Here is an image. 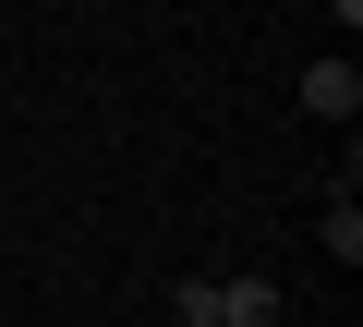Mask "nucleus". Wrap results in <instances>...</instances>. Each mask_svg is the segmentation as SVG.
I'll return each instance as SVG.
<instances>
[{"mask_svg": "<svg viewBox=\"0 0 363 327\" xmlns=\"http://www.w3.org/2000/svg\"><path fill=\"white\" fill-rule=\"evenodd\" d=\"M303 109H315V121H351V109H363V73H351V61H315V73H303Z\"/></svg>", "mask_w": 363, "mask_h": 327, "instance_id": "obj_1", "label": "nucleus"}, {"mask_svg": "<svg viewBox=\"0 0 363 327\" xmlns=\"http://www.w3.org/2000/svg\"><path fill=\"white\" fill-rule=\"evenodd\" d=\"M267 315H279V279H267V267L218 279V327H267Z\"/></svg>", "mask_w": 363, "mask_h": 327, "instance_id": "obj_2", "label": "nucleus"}, {"mask_svg": "<svg viewBox=\"0 0 363 327\" xmlns=\"http://www.w3.org/2000/svg\"><path fill=\"white\" fill-rule=\"evenodd\" d=\"M315 243H327V255H339V267H351V255H363V206H351V194H339V206H327V231H315Z\"/></svg>", "mask_w": 363, "mask_h": 327, "instance_id": "obj_3", "label": "nucleus"}]
</instances>
